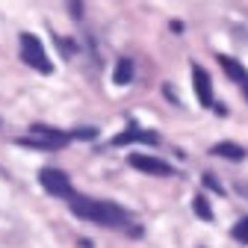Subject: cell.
<instances>
[{"instance_id":"1","label":"cell","mask_w":248,"mask_h":248,"mask_svg":"<svg viewBox=\"0 0 248 248\" xmlns=\"http://www.w3.org/2000/svg\"><path fill=\"white\" fill-rule=\"evenodd\" d=\"M71 213L80 216V219H86V222L104 225V228H124L127 225V213L121 207H115L109 201L86 198V195H71Z\"/></svg>"},{"instance_id":"2","label":"cell","mask_w":248,"mask_h":248,"mask_svg":"<svg viewBox=\"0 0 248 248\" xmlns=\"http://www.w3.org/2000/svg\"><path fill=\"white\" fill-rule=\"evenodd\" d=\"M65 142H68L65 133L50 130V127H42V124L30 127V133L18 139V145H24V148H39V151H53V148H62Z\"/></svg>"},{"instance_id":"3","label":"cell","mask_w":248,"mask_h":248,"mask_svg":"<svg viewBox=\"0 0 248 248\" xmlns=\"http://www.w3.org/2000/svg\"><path fill=\"white\" fill-rule=\"evenodd\" d=\"M21 53H24V62H27V65H33L36 71H42V74H50L53 71V62L47 59L42 42L33 33H24L21 36Z\"/></svg>"},{"instance_id":"4","label":"cell","mask_w":248,"mask_h":248,"mask_svg":"<svg viewBox=\"0 0 248 248\" xmlns=\"http://www.w3.org/2000/svg\"><path fill=\"white\" fill-rule=\"evenodd\" d=\"M39 180H42V186H45V192H50V195H56V198H71L74 192H71V180L62 174L59 169H42L39 171Z\"/></svg>"},{"instance_id":"5","label":"cell","mask_w":248,"mask_h":248,"mask_svg":"<svg viewBox=\"0 0 248 248\" xmlns=\"http://www.w3.org/2000/svg\"><path fill=\"white\" fill-rule=\"evenodd\" d=\"M130 166L139 169V171H145V174H157V177H169L171 174V166L169 163H163L157 157H148V154H133Z\"/></svg>"},{"instance_id":"6","label":"cell","mask_w":248,"mask_h":248,"mask_svg":"<svg viewBox=\"0 0 248 248\" xmlns=\"http://www.w3.org/2000/svg\"><path fill=\"white\" fill-rule=\"evenodd\" d=\"M192 86H195L198 104L201 107H213V83H210V74L201 65H192Z\"/></svg>"},{"instance_id":"7","label":"cell","mask_w":248,"mask_h":248,"mask_svg":"<svg viewBox=\"0 0 248 248\" xmlns=\"http://www.w3.org/2000/svg\"><path fill=\"white\" fill-rule=\"evenodd\" d=\"M133 142H148V145H157V133H151V130H139V127H127L124 133H118L112 139V145H133Z\"/></svg>"},{"instance_id":"8","label":"cell","mask_w":248,"mask_h":248,"mask_svg":"<svg viewBox=\"0 0 248 248\" xmlns=\"http://www.w3.org/2000/svg\"><path fill=\"white\" fill-rule=\"evenodd\" d=\"M219 62H222V68H225V74H228V77H233V80H236V83H242V86L248 83V71L239 65L236 59H231V56H219Z\"/></svg>"},{"instance_id":"9","label":"cell","mask_w":248,"mask_h":248,"mask_svg":"<svg viewBox=\"0 0 248 248\" xmlns=\"http://www.w3.org/2000/svg\"><path fill=\"white\" fill-rule=\"evenodd\" d=\"M213 154L216 157H225V160H245V148H239L233 142H219L213 148Z\"/></svg>"},{"instance_id":"10","label":"cell","mask_w":248,"mask_h":248,"mask_svg":"<svg viewBox=\"0 0 248 248\" xmlns=\"http://www.w3.org/2000/svg\"><path fill=\"white\" fill-rule=\"evenodd\" d=\"M130 80H133V62H130V59H118L115 74H112V83H118V86H127Z\"/></svg>"},{"instance_id":"11","label":"cell","mask_w":248,"mask_h":248,"mask_svg":"<svg viewBox=\"0 0 248 248\" xmlns=\"http://www.w3.org/2000/svg\"><path fill=\"white\" fill-rule=\"evenodd\" d=\"M192 207H195V213L201 216L204 222H210V219H213V210H210V204H207V198H204V195H198V198L192 201Z\"/></svg>"},{"instance_id":"12","label":"cell","mask_w":248,"mask_h":248,"mask_svg":"<svg viewBox=\"0 0 248 248\" xmlns=\"http://www.w3.org/2000/svg\"><path fill=\"white\" fill-rule=\"evenodd\" d=\"M233 236H236L239 242H248V219H242V222L233 225Z\"/></svg>"},{"instance_id":"13","label":"cell","mask_w":248,"mask_h":248,"mask_svg":"<svg viewBox=\"0 0 248 248\" xmlns=\"http://www.w3.org/2000/svg\"><path fill=\"white\" fill-rule=\"evenodd\" d=\"M204 183L210 186V189H216V192H222V186H219V183L213 180V174H204Z\"/></svg>"}]
</instances>
